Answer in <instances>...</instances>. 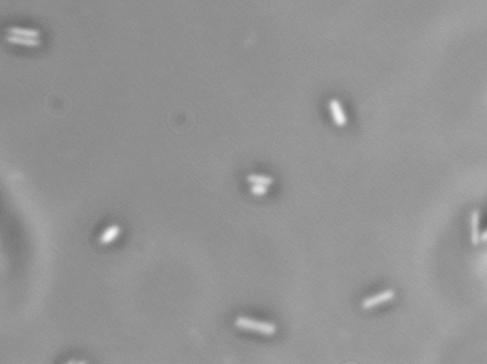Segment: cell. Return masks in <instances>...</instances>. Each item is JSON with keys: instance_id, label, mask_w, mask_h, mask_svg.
<instances>
[{"instance_id": "obj_2", "label": "cell", "mask_w": 487, "mask_h": 364, "mask_svg": "<svg viewBox=\"0 0 487 364\" xmlns=\"http://www.w3.org/2000/svg\"><path fill=\"white\" fill-rule=\"evenodd\" d=\"M395 297V292L391 289L385 290L379 294L373 295L371 297H368L362 301V308L363 309H371L378 305L384 304L385 302L392 301Z\"/></svg>"}, {"instance_id": "obj_1", "label": "cell", "mask_w": 487, "mask_h": 364, "mask_svg": "<svg viewBox=\"0 0 487 364\" xmlns=\"http://www.w3.org/2000/svg\"><path fill=\"white\" fill-rule=\"evenodd\" d=\"M234 324L239 329L257 332L265 336H272L277 331L276 325L271 323L256 321L254 319H250L247 317H238L235 320Z\"/></svg>"}, {"instance_id": "obj_4", "label": "cell", "mask_w": 487, "mask_h": 364, "mask_svg": "<svg viewBox=\"0 0 487 364\" xmlns=\"http://www.w3.org/2000/svg\"><path fill=\"white\" fill-rule=\"evenodd\" d=\"M7 34L9 37L16 38H26V39H39V33L36 30L25 29L19 27H13L7 30Z\"/></svg>"}, {"instance_id": "obj_6", "label": "cell", "mask_w": 487, "mask_h": 364, "mask_svg": "<svg viewBox=\"0 0 487 364\" xmlns=\"http://www.w3.org/2000/svg\"><path fill=\"white\" fill-rule=\"evenodd\" d=\"M246 181L251 185H258L264 187H269L274 183L273 178L269 176L258 175V174H249L246 177Z\"/></svg>"}, {"instance_id": "obj_5", "label": "cell", "mask_w": 487, "mask_h": 364, "mask_svg": "<svg viewBox=\"0 0 487 364\" xmlns=\"http://www.w3.org/2000/svg\"><path fill=\"white\" fill-rule=\"evenodd\" d=\"M470 238L473 244H478L481 240L480 234V212L474 210L470 215Z\"/></svg>"}, {"instance_id": "obj_7", "label": "cell", "mask_w": 487, "mask_h": 364, "mask_svg": "<svg viewBox=\"0 0 487 364\" xmlns=\"http://www.w3.org/2000/svg\"><path fill=\"white\" fill-rule=\"evenodd\" d=\"M250 192L253 195H256V196H263V195H265L268 192V187L252 185V187L250 189Z\"/></svg>"}, {"instance_id": "obj_3", "label": "cell", "mask_w": 487, "mask_h": 364, "mask_svg": "<svg viewBox=\"0 0 487 364\" xmlns=\"http://www.w3.org/2000/svg\"><path fill=\"white\" fill-rule=\"evenodd\" d=\"M328 109H329V112L332 116L335 125L337 126H340V127L346 126V123H347V118H346V113H345V111H344L343 106L340 103V101H338L337 99H331L328 102Z\"/></svg>"}, {"instance_id": "obj_8", "label": "cell", "mask_w": 487, "mask_h": 364, "mask_svg": "<svg viewBox=\"0 0 487 364\" xmlns=\"http://www.w3.org/2000/svg\"><path fill=\"white\" fill-rule=\"evenodd\" d=\"M481 240L484 242H487V229L481 235Z\"/></svg>"}]
</instances>
